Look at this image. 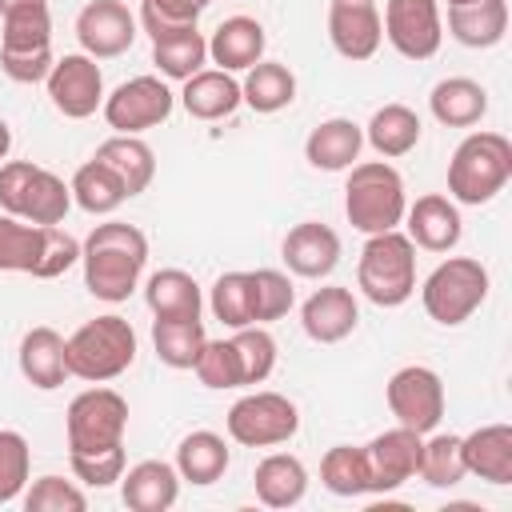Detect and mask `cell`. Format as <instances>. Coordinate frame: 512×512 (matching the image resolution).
Returning <instances> with one entry per match:
<instances>
[{"label":"cell","mask_w":512,"mask_h":512,"mask_svg":"<svg viewBox=\"0 0 512 512\" xmlns=\"http://www.w3.org/2000/svg\"><path fill=\"white\" fill-rule=\"evenodd\" d=\"M64 432H68V452L120 448L124 432H128V400L116 388L92 384L80 396H72L68 416H64Z\"/></svg>","instance_id":"obj_10"},{"label":"cell","mask_w":512,"mask_h":512,"mask_svg":"<svg viewBox=\"0 0 512 512\" xmlns=\"http://www.w3.org/2000/svg\"><path fill=\"white\" fill-rule=\"evenodd\" d=\"M456 4H472V0H448V8H456Z\"/></svg>","instance_id":"obj_51"},{"label":"cell","mask_w":512,"mask_h":512,"mask_svg":"<svg viewBox=\"0 0 512 512\" xmlns=\"http://www.w3.org/2000/svg\"><path fill=\"white\" fill-rule=\"evenodd\" d=\"M180 104H184V112L192 120H224L244 100H240V84L232 80V72H224V68H200L196 76L184 80Z\"/></svg>","instance_id":"obj_28"},{"label":"cell","mask_w":512,"mask_h":512,"mask_svg":"<svg viewBox=\"0 0 512 512\" xmlns=\"http://www.w3.org/2000/svg\"><path fill=\"white\" fill-rule=\"evenodd\" d=\"M404 220H408L404 236L424 252H452L464 236V220H460L456 200H448L440 192L416 196V204L404 208Z\"/></svg>","instance_id":"obj_20"},{"label":"cell","mask_w":512,"mask_h":512,"mask_svg":"<svg viewBox=\"0 0 512 512\" xmlns=\"http://www.w3.org/2000/svg\"><path fill=\"white\" fill-rule=\"evenodd\" d=\"M68 464H72V476L88 488H108L124 476V444L120 448H104V452H68Z\"/></svg>","instance_id":"obj_48"},{"label":"cell","mask_w":512,"mask_h":512,"mask_svg":"<svg viewBox=\"0 0 512 512\" xmlns=\"http://www.w3.org/2000/svg\"><path fill=\"white\" fill-rule=\"evenodd\" d=\"M48 100L68 120H88L104 104V72L88 52H68L44 76Z\"/></svg>","instance_id":"obj_15"},{"label":"cell","mask_w":512,"mask_h":512,"mask_svg":"<svg viewBox=\"0 0 512 512\" xmlns=\"http://www.w3.org/2000/svg\"><path fill=\"white\" fill-rule=\"evenodd\" d=\"M356 324H360V304L344 284H324L300 304V328L316 344H340L344 336L356 332Z\"/></svg>","instance_id":"obj_19"},{"label":"cell","mask_w":512,"mask_h":512,"mask_svg":"<svg viewBox=\"0 0 512 512\" xmlns=\"http://www.w3.org/2000/svg\"><path fill=\"white\" fill-rule=\"evenodd\" d=\"M0 20H4V32H0V68H4V76L16 80V84H40L56 64L48 4H28V8H16Z\"/></svg>","instance_id":"obj_8"},{"label":"cell","mask_w":512,"mask_h":512,"mask_svg":"<svg viewBox=\"0 0 512 512\" xmlns=\"http://www.w3.org/2000/svg\"><path fill=\"white\" fill-rule=\"evenodd\" d=\"M180 496V472L168 460H140L120 476V500L132 512H168Z\"/></svg>","instance_id":"obj_22"},{"label":"cell","mask_w":512,"mask_h":512,"mask_svg":"<svg viewBox=\"0 0 512 512\" xmlns=\"http://www.w3.org/2000/svg\"><path fill=\"white\" fill-rule=\"evenodd\" d=\"M80 264H84V288L96 300L120 304V300H128L136 292V284L144 276L148 236L136 224L104 220L80 244Z\"/></svg>","instance_id":"obj_1"},{"label":"cell","mask_w":512,"mask_h":512,"mask_svg":"<svg viewBox=\"0 0 512 512\" xmlns=\"http://www.w3.org/2000/svg\"><path fill=\"white\" fill-rule=\"evenodd\" d=\"M208 308L224 328H248L256 324V288H252V272H224L216 276L212 292H208Z\"/></svg>","instance_id":"obj_38"},{"label":"cell","mask_w":512,"mask_h":512,"mask_svg":"<svg viewBox=\"0 0 512 512\" xmlns=\"http://www.w3.org/2000/svg\"><path fill=\"white\" fill-rule=\"evenodd\" d=\"M280 256H284L292 276L324 280L340 264V236L320 220H304V224L288 228V236L280 244Z\"/></svg>","instance_id":"obj_21"},{"label":"cell","mask_w":512,"mask_h":512,"mask_svg":"<svg viewBox=\"0 0 512 512\" xmlns=\"http://www.w3.org/2000/svg\"><path fill=\"white\" fill-rule=\"evenodd\" d=\"M356 288L376 308L408 304L416 292V244L400 228L368 236L360 248V264H356Z\"/></svg>","instance_id":"obj_6"},{"label":"cell","mask_w":512,"mask_h":512,"mask_svg":"<svg viewBox=\"0 0 512 512\" xmlns=\"http://www.w3.org/2000/svg\"><path fill=\"white\" fill-rule=\"evenodd\" d=\"M192 372H196V380H200L204 388H216V392H220V388H244V380H240V360H236L232 340H208V344L200 348Z\"/></svg>","instance_id":"obj_44"},{"label":"cell","mask_w":512,"mask_h":512,"mask_svg":"<svg viewBox=\"0 0 512 512\" xmlns=\"http://www.w3.org/2000/svg\"><path fill=\"white\" fill-rule=\"evenodd\" d=\"M328 40L352 64L372 60L380 40H384V24H380L376 4L372 0H332L328 4Z\"/></svg>","instance_id":"obj_18"},{"label":"cell","mask_w":512,"mask_h":512,"mask_svg":"<svg viewBox=\"0 0 512 512\" xmlns=\"http://www.w3.org/2000/svg\"><path fill=\"white\" fill-rule=\"evenodd\" d=\"M228 436L244 448H276L300 432V412L280 392H248L228 408Z\"/></svg>","instance_id":"obj_11"},{"label":"cell","mask_w":512,"mask_h":512,"mask_svg":"<svg viewBox=\"0 0 512 512\" xmlns=\"http://www.w3.org/2000/svg\"><path fill=\"white\" fill-rule=\"evenodd\" d=\"M172 108H176V96L160 76H132L100 104L108 128L124 132V136H140L156 124H164L172 116Z\"/></svg>","instance_id":"obj_12"},{"label":"cell","mask_w":512,"mask_h":512,"mask_svg":"<svg viewBox=\"0 0 512 512\" xmlns=\"http://www.w3.org/2000/svg\"><path fill=\"white\" fill-rule=\"evenodd\" d=\"M484 300H488V268L472 256H448L420 284L424 312L444 328L464 324Z\"/></svg>","instance_id":"obj_9"},{"label":"cell","mask_w":512,"mask_h":512,"mask_svg":"<svg viewBox=\"0 0 512 512\" xmlns=\"http://www.w3.org/2000/svg\"><path fill=\"white\" fill-rule=\"evenodd\" d=\"M384 400H388V412L396 416V424H404L420 436H428L444 420V380L428 364H404L400 372H392Z\"/></svg>","instance_id":"obj_13"},{"label":"cell","mask_w":512,"mask_h":512,"mask_svg":"<svg viewBox=\"0 0 512 512\" xmlns=\"http://www.w3.org/2000/svg\"><path fill=\"white\" fill-rule=\"evenodd\" d=\"M228 444H224V436H216V432H208V428H200V432H188L184 440H180V448H176V472H180V480H188V484H196V488H208V484H216L224 472H228Z\"/></svg>","instance_id":"obj_33"},{"label":"cell","mask_w":512,"mask_h":512,"mask_svg":"<svg viewBox=\"0 0 512 512\" xmlns=\"http://www.w3.org/2000/svg\"><path fill=\"white\" fill-rule=\"evenodd\" d=\"M380 24L388 44L404 60H428L440 52V40H444L440 0H388Z\"/></svg>","instance_id":"obj_14"},{"label":"cell","mask_w":512,"mask_h":512,"mask_svg":"<svg viewBox=\"0 0 512 512\" xmlns=\"http://www.w3.org/2000/svg\"><path fill=\"white\" fill-rule=\"evenodd\" d=\"M76 40L80 52H88L92 60L124 56L136 40V16L120 0H92L76 16Z\"/></svg>","instance_id":"obj_17"},{"label":"cell","mask_w":512,"mask_h":512,"mask_svg":"<svg viewBox=\"0 0 512 512\" xmlns=\"http://www.w3.org/2000/svg\"><path fill=\"white\" fill-rule=\"evenodd\" d=\"M24 508L28 512H84L88 496L72 480H64V476H40L24 492Z\"/></svg>","instance_id":"obj_47"},{"label":"cell","mask_w":512,"mask_h":512,"mask_svg":"<svg viewBox=\"0 0 512 512\" xmlns=\"http://www.w3.org/2000/svg\"><path fill=\"white\" fill-rule=\"evenodd\" d=\"M16 360H20V376H24L32 388H40V392H52V388H60V384L68 380L64 336H60L56 328H48V324H36V328L24 332Z\"/></svg>","instance_id":"obj_24"},{"label":"cell","mask_w":512,"mask_h":512,"mask_svg":"<svg viewBox=\"0 0 512 512\" xmlns=\"http://www.w3.org/2000/svg\"><path fill=\"white\" fill-rule=\"evenodd\" d=\"M240 100L252 112H260V116H272V112L288 108L296 100V76H292V68L280 64V60H256L248 68L244 84H240Z\"/></svg>","instance_id":"obj_34"},{"label":"cell","mask_w":512,"mask_h":512,"mask_svg":"<svg viewBox=\"0 0 512 512\" xmlns=\"http://www.w3.org/2000/svg\"><path fill=\"white\" fill-rule=\"evenodd\" d=\"M8 152H12V128L8 120H0V160H8Z\"/></svg>","instance_id":"obj_49"},{"label":"cell","mask_w":512,"mask_h":512,"mask_svg":"<svg viewBox=\"0 0 512 512\" xmlns=\"http://www.w3.org/2000/svg\"><path fill=\"white\" fill-rule=\"evenodd\" d=\"M152 64L160 76L168 80H188L196 76L204 64H208V40L200 28H180V32H168L160 40H152Z\"/></svg>","instance_id":"obj_36"},{"label":"cell","mask_w":512,"mask_h":512,"mask_svg":"<svg viewBox=\"0 0 512 512\" xmlns=\"http://www.w3.org/2000/svg\"><path fill=\"white\" fill-rule=\"evenodd\" d=\"M72 200L88 212V216H112L124 200H128V192H124V184H120V176L104 164V160H88V164H80L76 168V176H72Z\"/></svg>","instance_id":"obj_37"},{"label":"cell","mask_w":512,"mask_h":512,"mask_svg":"<svg viewBox=\"0 0 512 512\" xmlns=\"http://www.w3.org/2000/svg\"><path fill=\"white\" fill-rule=\"evenodd\" d=\"M264 48H268L264 24L252 16H228L208 36V60L224 72H248L256 60H264Z\"/></svg>","instance_id":"obj_23"},{"label":"cell","mask_w":512,"mask_h":512,"mask_svg":"<svg viewBox=\"0 0 512 512\" xmlns=\"http://www.w3.org/2000/svg\"><path fill=\"white\" fill-rule=\"evenodd\" d=\"M144 304H148L152 320H200L204 296H200V284L192 272L160 268L144 284Z\"/></svg>","instance_id":"obj_26"},{"label":"cell","mask_w":512,"mask_h":512,"mask_svg":"<svg viewBox=\"0 0 512 512\" xmlns=\"http://www.w3.org/2000/svg\"><path fill=\"white\" fill-rule=\"evenodd\" d=\"M416 476L428 488H456L468 476L464 452H460V436L432 428V436L420 444V468H416Z\"/></svg>","instance_id":"obj_40"},{"label":"cell","mask_w":512,"mask_h":512,"mask_svg":"<svg viewBox=\"0 0 512 512\" xmlns=\"http://www.w3.org/2000/svg\"><path fill=\"white\" fill-rule=\"evenodd\" d=\"M320 484L332 492V496H364L368 492V460H364V448H352V444H336L324 452L320 460Z\"/></svg>","instance_id":"obj_41"},{"label":"cell","mask_w":512,"mask_h":512,"mask_svg":"<svg viewBox=\"0 0 512 512\" xmlns=\"http://www.w3.org/2000/svg\"><path fill=\"white\" fill-rule=\"evenodd\" d=\"M404 180L388 160H356L344 180V216L356 232L376 236L404 224Z\"/></svg>","instance_id":"obj_3"},{"label":"cell","mask_w":512,"mask_h":512,"mask_svg":"<svg viewBox=\"0 0 512 512\" xmlns=\"http://www.w3.org/2000/svg\"><path fill=\"white\" fill-rule=\"evenodd\" d=\"M460 452L468 476H480L488 484H512V424H484L460 436Z\"/></svg>","instance_id":"obj_27"},{"label":"cell","mask_w":512,"mask_h":512,"mask_svg":"<svg viewBox=\"0 0 512 512\" xmlns=\"http://www.w3.org/2000/svg\"><path fill=\"white\" fill-rule=\"evenodd\" d=\"M200 4H204V8H208V4H212V0H200Z\"/></svg>","instance_id":"obj_52"},{"label":"cell","mask_w":512,"mask_h":512,"mask_svg":"<svg viewBox=\"0 0 512 512\" xmlns=\"http://www.w3.org/2000/svg\"><path fill=\"white\" fill-rule=\"evenodd\" d=\"M512 180V140L504 132H468L448 160V192L456 204H488Z\"/></svg>","instance_id":"obj_4"},{"label":"cell","mask_w":512,"mask_h":512,"mask_svg":"<svg viewBox=\"0 0 512 512\" xmlns=\"http://www.w3.org/2000/svg\"><path fill=\"white\" fill-rule=\"evenodd\" d=\"M0 208L28 224H60L72 208V188L32 164V160H4L0 164Z\"/></svg>","instance_id":"obj_7"},{"label":"cell","mask_w":512,"mask_h":512,"mask_svg":"<svg viewBox=\"0 0 512 512\" xmlns=\"http://www.w3.org/2000/svg\"><path fill=\"white\" fill-rule=\"evenodd\" d=\"M252 484H256V500L260 504H268V508H292L308 492V468L292 452H268L256 464Z\"/></svg>","instance_id":"obj_29"},{"label":"cell","mask_w":512,"mask_h":512,"mask_svg":"<svg viewBox=\"0 0 512 512\" xmlns=\"http://www.w3.org/2000/svg\"><path fill=\"white\" fill-rule=\"evenodd\" d=\"M76 260H80V244L60 224H28L8 212L0 216V272L56 280Z\"/></svg>","instance_id":"obj_2"},{"label":"cell","mask_w":512,"mask_h":512,"mask_svg":"<svg viewBox=\"0 0 512 512\" xmlns=\"http://www.w3.org/2000/svg\"><path fill=\"white\" fill-rule=\"evenodd\" d=\"M428 108L444 128H472L488 112V92L480 80L468 76H448L428 92Z\"/></svg>","instance_id":"obj_31"},{"label":"cell","mask_w":512,"mask_h":512,"mask_svg":"<svg viewBox=\"0 0 512 512\" xmlns=\"http://www.w3.org/2000/svg\"><path fill=\"white\" fill-rule=\"evenodd\" d=\"M360 148H364V128L344 120V116H332V120H320L308 132L304 160L320 172H344L360 160Z\"/></svg>","instance_id":"obj_25"},{"label":"cell","mask_w":512,"mask_h":512,"mask_svg":"<svg viewBox=\"0 0 512 512\" xmlns=\"http://www.w3.org/2000/svg\"><path fill=\"white\" fill-rule=\"evenodd\" d=\"M28 4H48V0H0V16H8L16 8H28Z\"/></svg>","instance_id":"obj_50"},{"label":"cell","mask_w":512,"mask_h":512,"mask_svg":"<svg viewBox=\"0 0 512 512\" xmlns=\"http://www.w3.org/2000/svg\"><path fill=\"white\" fill-rule=\"evenodd\" d=\"M64 356H68V376L88 380V384H108V380H116L132 368L136 332L124 316L108 312V316H96V320L80 324L64 340Z\"/></svg>","instance_id":"obj_5"},{"label":"cell","mask_w":512,"mask_h":512,"mask_svg":"<svg viewBox=\"0 0 512 512\" xmlns=\"http://www.w3.org/2000/svg\"><path fill=\"white\" fill-rule=\"evenodd\" d=\"M252 288H256V324H272V320L288 316L292 304H296L292 280L280 268H256L252 272Z\"/></svg>","instance_id":"obj_46"},{"label":"cell","mask_w":512,"mask_h":512,"mask_svg":"<svg viewBox=\"0 0 512 512\" xmlns=\"http://www.w3.org/2000/svg\"><path fill=\"white\" fill-rule=\"evenodd\" d=\"M364 140L380 152V160L408 156L420 144V116L408 104H384V108L372 112V120L364 128Z\"/></svg>","instance_id":"obj_35"},{"label":"cell","mask_w":512,"mask_h":512,"mask_svg":"<svg viewBox=\"0 0 512 512\" xmlns=\"http://www.w3.org/2000/svg\"><path fill=\"white\" fill-rule=\"evenodd\" d=\"M204 344V320H152V348L168 368H192Z\"/></svg>","instance_id":"obj_39"},{"label":"cell","mask_w":512,"mask_h":512,"mask_svg":"<svg viewBox=\"0 0 512 512\" xmlns=\"http://www.w3.org/2000/svg\"><path fill=\"white\" fill-rule=\"evenodd\" d=\"M232 348H236V360H240V380L244 384H264L276 368V340L268 328L260 324H248V328H236L232 336Z\"/></svg>","instance_id":"obj_42"},{"label":"cell","mask_w":512,"mask_h":512,"mask_svg":"<svg viewBox=\"0 0 512 512\" xmlns=\"http://www.w3.org/2000/svg\"><path fill=\"white\" fill-rule=\"evenodd\" d=\"M508 32V0H472L448 8V36L464 48H492Z\"/></svg>","instance_id":"obj_30"},{"label":"cell","mask_w":512,"mask_h":512,"mask_svg":"<svg viewBox=\"0 0 512 512\" xmlns=\"http://www.w3.org/2000/svg\"><path fill=\"white\" fill-rule=\"evenodd\" d=\"M204 4L200 0H140V24L152 40L180 32V28H196Z\"/></svg>","instance_id":"obj_45"},{"label":"cell","mask_w":512,"mask_h":512,"mask_svg":"<svg viewBox=\"0 0 512 512\" xmlns=\"http://www.w3.org/2000/svg\"><path fill=\"white\" fill-rule=\"evenodd\" d=\"M420 444H424V436L412 432V428H404V424H396V428L372 436V440L364 444L368 492H376V496H380V492H396L404 480H412L416 468H420Z\"/></svg>","instance_id":"obj_16"},{"label":"cell","mask_w":512,"mask_h":512,"mask_svg":"<svg viewBox=\"0 0 512 512\" xmlns=\"http://www.w3.org/2000/svg\"><path fill=\"white\" fill-rule=\"evenodd\" d=\"M96 160H104V164L120 176L128 200L140 196V192L152 184V176H156V152H152L140 136H124V132L108 136V140L96 148Z\"/></svg>","instance_id":"obj_32"},{"label":"cell","mask_w":512,"mask_h":512,"mask_svg":"<svg viewBox=\"0 0 512 512\" xmlns=\"http://www.w3.org/2000/svg\"><path fill=\"white\" fill-rule=\"evenodd\" d=\"M32 472V448L16 428H0V504L20 500Z\"/></svg>","instance_id":"obj_43"}]
</instances>
